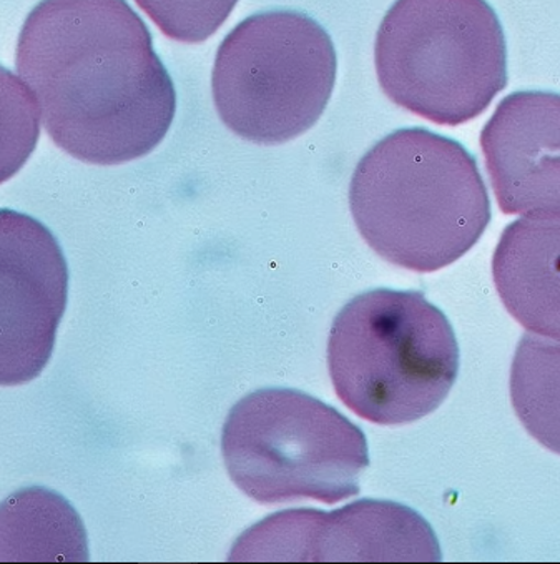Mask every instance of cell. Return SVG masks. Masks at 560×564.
Segmentation results:
<instances>
[{"instance_id":"6da1fadb","label":"cell","mask_w":560,"mask_h":564,"mask_svg":"<svg viewBox=\"0 0 560 564\" xmlns=\"http://www.w3.org/2000/svg\"><path fill=\"white\" fill-rule=\"evenodd\" d=\"M15 64L51 139L87 164L140 159L174 122V83L127 0H42Z\"/></svg>"},{"instance_id":"7a4b0ae2","label":"cell","mask_w":560,"mask_h":564,"mask_svg":"<svg viewBox=\"0 0 560 564\" xmlns=\"http://www.w3.org/2000/svg\"><path fill=\"white\" fill-rule=\"evenodd\" d=\"M350 208L381 259L418 273L461 259L491 221L490 194L474 156L419 127L389 133L360 160Z\"/></svg>"},{"instance_id":"3957f363","label":"cell","mask_w":560,"mask_h":564,"mask_svg":"<svg viewBox=\"0 0 560 564\" xmlns=\"http://www.w3.org/2000/svg\"><path fill=\"white\" fill-rule=\"evenodd\" d=\"M328 368L344 405L367 422L408 425L441 406L458 378L448 316L418 292L377 289L343 306Z\"/></svg>"},{"instance_id":"277c9868","label":"cell","mask_w":560,"mask_h":564,"mask_svg":"<svg viewBox=\"0 0 560 564\" xmlns=\"http://www.w3.org/2000/svg\"><path fill=\"white\" fill-rule=\"evenodd\" d=\"M374 64L391 102L439 126L475 119L507 86L506 37L487 0H396Z\"/></svg>"},{"instance_id":"5b68a950","label":"cell","mask_w":560,"mask_h":564,"mask_svg":"<svg viewBox=\"0 0 560 564\" xmlns=\"http://www.w3.org/2000/svg\"><path fill=\"white\" fill-rule=\"evenodd\" d=\"M221 453L234 485L262 505L338 503L360 494L370 466L364 433L292 388H263L238 401L224 422Z\"/></svg>"},{"instance_id":"8992f818","label":"cell","mask_w":560,"mask_h":564,"mask_svg":"<svg viewBox=\"0 0 560 564\" xmlns=\"http://www.w3.org/2000/svg\"><path fill=\"white\" fill-rule=\"evenodd\" d=\"M337 51L315 19L268 11L240 22L221 42L211 90L224 126L250 142H288L323 116Z\"/></svg>"},{"instance_id":"52a82bcc","label":"cell","mask_w":560,"mask_h":564,"mask_svg":"<svg viewBox=\"0 0 560 564\" xmlns=\"http://www.w3.org/2000/svg\"><path fill=\"white\" fill-rule=\"evenodd\" d=\"M2 387L34 380L54 350L68 270L54 235L28 215L2 210Z\"/></svg>"},{"instance_id":"ba28073f","label":"cell","mask_w":560,"mask_h":564,"mask_svg":"<svg viewBox=\"0 0 560 564\" xmlns=\"http://www.w3.org/2000/svg\"><path fill=\"white\" fill-rule=\"evenodd\" d=\"M272 561H441L435 531L405 505L364 500L334 513L288 511L242 538Z\"/></svg>"},{"instance_id":"9c48e42d","label":"cell","mask_w":560,"mask_h":564,"mask_svg":"<svg viewBox=\"0 0 560 564\" xmlns=\"http://www.w3.org/2000/svg\"><path fill=\"white\" fill-rule=\"evenodd\" d=\"M481 149L504 214L560 218V94L507 96L481 132Z\"/></svg>"},{"instance_id":"30bf717a","label":"cell","mask_w":560,"mask_h":564,"mask_svg":"<svg viewBox=\"0 0 560 564\" xmlns=\"http://www.w3.org/2000/svg\"><path fill=\"white\" fill-rule=\"evenodd\" d=\"M504 306L530 334L560 340V218L507 225L493 259Z\"/></svg>"},{"instance_id":"8fae6325","label":"cell","mask_w":560,"mask_h":564,"mask_svg":"<svg viewBox=\"0 0 560 564\" xmlns=\"http://www.w3.org/2000/svg\"><path fill=\"white\" fill-rule=\"evenodd\" d=\"M514 412L530 436L560 455V344L526 334L510 367Z\"/></svg>"},{"instance_id":"7c38bea8","label":"cell","mask_w":560,"mask_h":564,"mask_svg":"<svg viewBox=\"0 0 560 564\" xmlns=\"http://www.w3.org/2000/svg\"><path fill=\"white\" fill-rule=\"evenodd\" d=\"M172 41L198 44L210 39L233 12L238 0H135Z\"/></svg>"}]
</instances>
